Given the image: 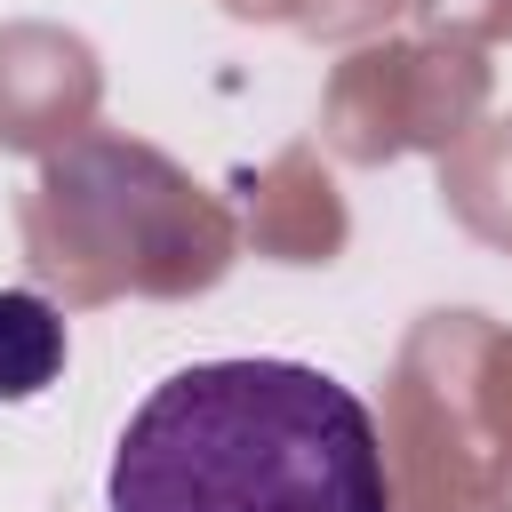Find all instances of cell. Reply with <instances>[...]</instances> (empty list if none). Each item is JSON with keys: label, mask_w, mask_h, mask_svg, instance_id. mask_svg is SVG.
<instances>
[{"label": "cell", "mask_w": 512, "mask_h": 512, "mask_svg": "<svg viewBox=\"0 0 512 512\" xmlns=\"http://www.w3.org/2000/svg\"><path fill=\"white\" fill-rule=\"evenodd\" d=\"M112 512H392L376 416L304 360H192L112 448Z\"/></svg>", "instance_id": "6da1fadb"}, {"label": "cell", "mask_w": 512, "mask_h": 512, "mask_svg": "<svg viewBox=\"0 0 512 512\" xmlns=\"http://www.w3.org/2000/svg\"><path fill=\"white\" fill-rule=\"evenodd\" d=\"M64 376V312L32 288H0V400H32Z\"/></svg>", "instance_id": "7a4b0ae2"}]
</instances>
